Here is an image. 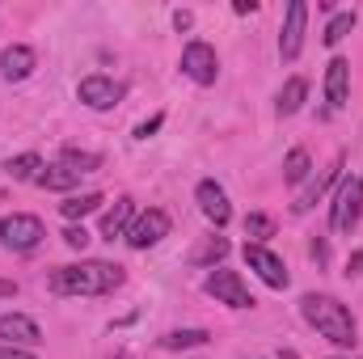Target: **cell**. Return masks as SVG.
Listing matches in <instances>:
<instances>
[{"label": "cell", "instance_id": "6da1fadb", "mask_svg": "<svg viewBox=\"0 0 363 359\" xmlns=\"http://www.w3.org/2000/svg\"><path fill=\"white\" fill-rule=\"evenodd\" d=\"M123 267L118 263H101V258H85L72 267H55L47 287L51 296H110L114 287H123Z\"/></svg>", "mask_w": 363, "mask_h": 359}, {"label": "cell", "instance_id": "7a4b0ae2", "mask_svg": "<svg viewBox=\"0 0 363 359\" xmlns=\"http://www.w3.org/2000/svg\"><path fill=\"white\" fill-rule=\"evenodd\" d=\"M300 313H304V321H308L325 343H334V347H342V351H351V347L359 343V326H355V317H351V309H347L342 300H334V296H325V292H308V296L300 300Z\"/></svg>", "mask_w": 363, "mask_h": 359}, {"label": "cell", "instance_id": "3957f363", "mask_svg": "<svg viewBox=\"0 0 363 359\" xmlns=\"http://www.w3.org/2000/svg\"><path fill=\"white\" fill-rule=\"evenodd\" d=\"M359 216H363V178L359 174L338 178L334 203H330V228H334V233H355Z\"/></svg>", "mask_w": 363, "mask_h": 359}, {"label": "cell", "instance_id": "277c9868", "mask_svg": "<svg viewBox=\"0 0 363 359\" xmlns=\"http://www.w3.org/2000/svg\"><path fill=\"white\" fill-rule=\"evenodd\" d=\"M43 237H47V228H43V220L30 216V211H13V216L0 220V245L13 250V254H30V250H38Z\"/></svg>", "mask_w": 363, "mask_h": 359}, {"label": "cell", "instance_id": "5b68a950", "mask_svg": "<svg viewBox=\"0 0 363 359\" xmlns=\"http://www.w3.org/2000/svg\"><path fill=\"white\" fill-rule=\"evenodd\" d=\"M203 292L216 300V304H228V309H254L258 300H254V292L245 287V279L237 275V270L228 267H216L207 279H203Z\"/></svg>", "mask_w": 363, "mask_h": 359}, {"label": "cell", "instance_id": "8992f818", "mask_svg": "<svg viewBox=\"0 0 363 359\" xmlns=\"http://www.w3.org/2000/svg\"><path fill=\"white\" fill-rule=\"evenodd\" d=\"M165 237H169V211L165 207H148V211H135V220H131V228H127L123 241L131 250H152Z\"/></svg>", "mask_w": 363, "mask_h": 359}, {"label": "cell", "instance_id": "52a82bcc", "mask_svg": "<svg viewBox=\"0 0 363 359\" xmlns=\"http://www.w3.org/2000/svg\"><path fill=\"white\" fill-rule=\"evenodd\" d=\"M182 72L194 81V85H216V77H220V55H216V47L211 43H186V51H182Z\"/></svg>", "mask_w": 363, "mask_h": 359}, {"label": "cell", "instance_id": "ba28073f", "mask_svg": "<svg viewBox=\"0 0 363 359\" xmlns=\"http://www.w3.org/2000/svg\"><path fill=\"white\" fill-rule=\"evenodd\" d=\"M245 263H250V270H254L267 287H274V292H283V287L291 283V275H287V267H283V258H279L274 250H267V245L245 241Z\"/></svg>", "mask_w": 363, "mask_h": 359}, {"label": "cell", "instance_id": "9c48e42d", "mask_svg": "<svg viewBox=\"0 0 363 359\" xmlns=\"http://www.w3.org/2000/svg\"><path fill=\"white\" fill-rule=\"evenodd\" d=\"M304 26H308V4H304V0H291V4H287V17H283V34H279V55H283V64L300 60Z\"/></svg>", "mask_w": 363, "mask_h": 359}, {"label": "cell", "instance_id": "30bf717a", "mask_svg": "<svg viewBox=\"0 0 363 359\" xmlns=\"http://www.w3.org/2000/svg\"><path fill=\"white\" fill-rule=\"evenodd\" d=\"M194 203H199V211L216 224V228H224L228 220H233V203H228V194H224V186L216 178H203L194 186Z\"/></svg>", "mask_w": 363, "mask_h": 359}, {"label": "cell", "instance_id": "8fae6325", "mask_svg": "<svg viewBox=\"0 0 363 359\" xmlns=\"http://www.w3.org/2000/svg\"><path fill=\"white\" fill-rule=\"evenodd\" d=\"M77 97H81L89 110H110V106H118V101H123V85H118L114 77L93 72V77H85V81L77 85Z\"/></svg>", "mask_w": 363, "mask_h": 359}, {"label": "cell", "instance_id": "7c38bea8", "mask_svg": "<svg viewBox=\"0 0 363 359\" xmlns=\"http://www.w3.org/2000/svg\"><path fill=\"white\" fill-rule=\"evenodd\" d=\"M0 343H9V347H38L43 343V330L26 313H4L0 317Z\"/></svg>", "mask_w": 363, "mask_h": 359}, {"label": "cell", "instance_id": "4fadbf2b", "mask_svg": "<svg viewBox=\"0 0 363 359\" xmlns=\"http://www.w3.org/2000/svg\"><path fill=\"white\" fill-rule=\"evenodd\" d=\"M34 68H38V55H34V47H26V43H13V47H4V51H0V77H4V81H26Z\"/></svg>", "mask_w": 363, "mask_h": 359}, {"label": "cell", "instance_id": "5bb4252c", "mask_svg": "<svg viewBox=\"0 0 363 359\" xmlns=\"http://www.w3.org/2000/svg\"><path fill=\"white\" fill-rule=\"evenodd\" d=\"M325 97H330L334 110H342V106L351 101V64H347L342 55L330 60V68H325Z\"/></svg>", "mask_w": 363, "mask_h": 359}, {"label": "cell", "instance_id": "9a60e30c", "mask_svg": "<svg viewBox=\"0 0 363 359\" xmlns=\"http://www.w3.org/2000/svg\"><path fill=\"white\" fill-rule=\"evenodd\" d=\"M338 178H342V157H334V165H330V170H325L321 178H313L308 186H304V190H300V194H296V203H291V211H296V216H304V211H313V207H317V199L325 194V186H330V182H338Z\"/></svg>", "mask_w": 363, "mask_h": 359}, {"label": "cell", "instance_id": "2e32d148", "mask_svg": "<svg viewBox=\"0 0 363 359\" xmlns=\"http://www.w3.org/2000/svg\"><path fill=\"white\" fill-rule=\"evenodd\" d=\"M131 220H135V199H114V207L101 216V237L106 241H114V237H127V228H131Z\"/></svg>", "mask_w": 363, "mask_h": 359}, {"label": "cell", "instance_id": "e0dca14e", "mask_svg": "<svg viewBox=\"0 0 363 359\" xmlns=\"http://www.w3.org/2000/svg\"><path fill=\"white\" fill-rule=\"evenodd\" d=\"M228 237H203L194 250H190V267H216V263H224L228 258Z\"/></svg>", "mask_w": 363, "mask_h": 359}, {"label": "cell", "instance_id": "ac0fdd59", "mask_svg": "<svg viewBox=\"0 0 363 359\" xmlns=\"http://www.w3.org/2000/svg\"><path fill=\"white\" fill-rule=\"evenodd\" d=\"M43 170H47V165H43L38 153H21V157H9V161H4V174L13 182H38Z\"/></svg>", "mask_w": 363, "mask_h": 359}, {"label": "cell", "instance_id": "d6986e66", "mask_svg": "<svg viewBox=\"0 0 363 359\" xmlns=\"http://www.w3.org/2000/svg\"><path fill=\"white\" fill-rule=\"evenodd\" d=\"M304 97H308V81H304V77H291V81L279 89V106H274V110H279L283 118H291V114L304 106Z\"/></svg>", "mask_w": 363, "mask_h": 359}, {"label": "cell", "instance_id": "ffe728a7", "mask_svg": "<svg viewBox=\"0 0 363 359\" xmlns=\"http://www.w3.org/2000/svg\"><path fill=\"white\" fill-rule=\"evenodd\" d=\"M101 203H106V199H101L97 190H89V194H72V199H64V203H60V211H64V220H72V224H77V220L93 216Z\"/></svg>", "mask_w": 363, "mask_h": 359}, {"label": "cell", "instance_id": "44dd1931", "mask_svg": "<svg viewBox=\"0 0 363 359\" xmlns=\"http://www.w3.org/2000/svg\"><path fill=\"white\" fill-rule=\"evenodd\" d=\"M77 182H81V174L68 170L64 161H55V165H47V170L38 174V186H43V190H72Z\"/></svg>", "mask_w": 363, "mask_h": 359}, {"label": "cell", "instance_id": "7402d4cb", "mask_svg": "<svg viewBox=\"0 0 363 359\" xmlns=\"http://www.w3.org/2000/svg\"><path fill=\"white\" fill-rule=\"evenodd\" d=\"M308 174H313V157H308L304 148H291V153L283 157V182H287V186H300Z\"/></svg>", "mask_w": 363, "mask_h": 359}, {"label": "cell", "instance_id": "603a6c76", "mask_svg": "<svg viewBox=\"0 0 363 359\" xmlns=\"http://www.w3.org/2000/svg\"><path fill=\"white\" fill-rule=\"evenodd\" d=\"M211 343V334L207 330H174V334H165L161 338V347L165 351H190V347H207Z\"/></svg>", "mask_w": 363, "mask_h": 359}, {"label": "cell", "instance_id": "cb8c5ba5", "mask_svg": "<svg viewBox=\"0 0 363 359\" xmlns=\"http://www.w3.org/2000/svg\"><path fill=\"white\" fill-rule=\"evenodd\" d=\"M355 21H359V17H355V9L334 13V17H330V26H325V34H321V43H325V47H338V43L355 30Z\"/></svg>", "mask_w": 363, "mask_h": 359}, {"label": "cell", "instance_id": "d4e9b609", "mask_svg": "<svg viewBox=\"0 0 363 359\" xmlns=\"http://www.w3.org/2000/svg\"><path fill=\"white\" fill-rule=\"evenodd\" d=\"M60 161H64L68 170H77L81 178L101 170V153H81V148H64V153H60Z\"/></svg>", "mask_w": 363, "mask_h": 359}, {"label": "cell", "instance_id": "484cf974", "mask_svg": "<svg viewBox=\"0 0 363 359\" xmlns=\"http://www.w3.org/2000/svg\"><path fill=\"white\" fill-rule=\"evenodd\" d=\"M245 237H254V245H262L267 237H274V220L267 211H250L245 216Z\"/></svg>", "mask_w": 363, "mask_h": 359}, {"label": "cell", "instance_id": "4316f807", "mask_svg": "<svg viewBox=\"0 0 363 359\" xmlns=\"http://www.w3.org/2000/svg\"><path fill=\"white\" fill-rule=\"evenodd\" d=\"M64 245H68V250H85V245H89V233H85V224H68V233H64Z\"/></svg>", "mask_w": 363, "mask_h": 359}, {"label": "cell", "instance_id": "83f0119b", "mask_svg": "<svg viewBox=\"0 0 363 359\" xmlns=\"http://www.w3.org/2000/svg\"><path fill=\"white\" fill-rule=\"evenodd\" d=\"M161 123H165V118H161V114H152L148 123H140V127H135V140H148L152 131H161Z\"/></svg>", "mask_w": 363, "mask_h": 359}, {"label": "cell", "instance_id": "f1b7e54d", "mask_svg": "<svg viewBox=\"0 0 363 359\" xmlns=\"http://www.w3.org/2000/svg\"><path fill=\"white\" fill-rule=\"evenodd\" d=\"M0 359H38V355L26 351V347H9V343H0Z\"/></svg>", "mask_w": 363, "mask_h": 359}, {"label": "cell", "instance_id": "f546056e", "mask_svg": "<svg viewBox=\"0 0 363 359\" xmlns=\"http://www.w3.org/2000/svg\"><path fill=\"white\" fill-rule=\"evenodd\" d=\"M174 26H178V30H190V26H194V17H190L186 9H178V13H174Z\"/></svg>", "mask_w": 363, "mask_h": 359}, {"label": "cell", "instance_id": "4dcf8cb0", "mask_svg": "<svg viewBox=\"0 0 363 359\" xmlns=\"http://www.w3.org/2000/svg\"><path fill=\"white\" fill-rule=\"evenodd\" d=\"M0 296H17V283L13 279H0Z\"/></svg>", "mask_w": 363, "mask_h": 359}, {"label": "cell", "instance_id": "1f68e13d", "mask_svg": "<svg viewBox=\"0 0 363 359\" xmlns=\"http://www.w3.org/2000/svg\"><path fill=\"white\" fill-rule=\"evenodd\" d=\"M330 359H359V355H330Z\"/></svg>", "mask_w": 363, "mask_h": 359}, {"label": "cell", "instance_id": "d6a6232c", "mask_svg": "<svg viewBox=\"0 0 363 359\" xmlns=\"http://www.w3.org/2000/svg\"><path fill=\"white\" fill-rule=\"evenodd\" d=\"M114 359H131V355H114Z\"/></svg>", "mask_w": 363, "mask_h": 359}]
</instances>
